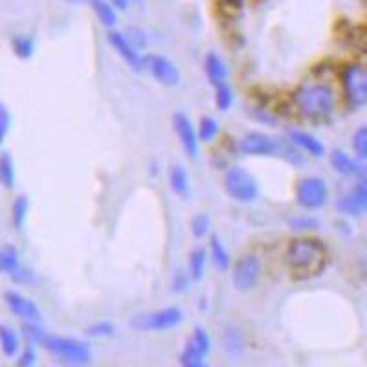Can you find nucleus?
I'll use <instances>...</instances> for the list:
<instances>
[{
	"instance_id": "nucleus-12",
	"label": "nucleus",
	"mask_w": 367,
	"mask_h": 367,
	"mask_svg": "<svg viewBox=\"0 0 367 367\" xmlns=\"http://www.w3.org/2000/svg\"><path fill=\"white\" fill-rule=\"evenodd\" d=\"M107 41L114 48V52L125 61L130 70H134V72H143L145 70V56L140 53V48L125 33H121V31L116 30L108 31Z\"/></svg>"
},
{
	"instance_id": "nucleus-3",
	"label": "nucleus",
	"mask_w": 367,
	"mask_h": 367,
	"mask_svg": "<svg viewBox=\"0 0 367 367\" xmlns=\"http://www.w3.org/2000/svg\"><path fill=\"white\" fill-rule=\"evenodd\" d=\"M43 347L66 367H87L92 362V349L87 341L59 334H46Z\"/></svg>"
},
{
	"instance_id": "nucleus-24",
	"label": "nucleus",
	"mask_w": 367,
	"mask_h": 367,
	"mask_svg": "<svg viewBox=\"0 0 367 367\" xmlns=\"http://www.w3.org/2000/svg\"><path fill=\"white\" fill-rule=\"evenodd\" d=\"M219 133H220L219 120L210 116V114L200 118L199 123H197V134H199L200 143H212L213 140L219 136Z\"/></svg>"
},
{
	"instance_id": "nucleus-2",
	"label": "nucleus",
	"mask_w": 367,
	"mask_h": 367,
	"mask_svg": "<svg viewBox=\"0 0 367 367\" xmlns=\"http://www.w3.org/2000/svg\"><path fill=\"white\" fill-rule=\"evenodd\" d=\"M296 105L301 116L309 120H325L336 108V94L333 87L321 81H307L296 91Z\"/></svg>"
},
{
	"instance_id": "nucleus-42",
	"label": "nucleus",
	"mask_w": 367,
	"mask_h": 367,
	"mask_svg": "<svg viewBox=\"0 0 367 367\" xmlns=\"http://www.w3.org/2000/svg\"><path fill=\"white\" fill-rule=\"evenodd\" d=\"M129 2L130 0H110V4L114 6V9H121V11L129 8Z\"/></svg>"
},
{
	"instance_id": "nucleus-23",
	"label": "nucleus",
	"mask_w": 367,
	"mask_h": 367,
	"mask_svg": "<svg viewBox=\"0 0 367 367\" xmlns=\"http://www.w3.org/2000/svg\"><path fill=\"white\" fill-rule=\"evenodd\" d=\"M0 349L8 358H14L21 353V338L8 325H0Z\"/></svg>"
},
{
	"instance_id": "nucleus-19",
	"label": "nucleus",
	"mask_w": 367,
	"mask_h": 367,
	"mask_svg": "<svg viewBox=\"0 0 367 367\" xmlns=\"http://www.w3.org/2000/svg\"><path fill=\"white\" fill-rule=\"evenodd\" d=\"M167 180H169V187L177 195L178 199H187L191 195V178L190 173L186 171V167L180 164L171 165L167 173Z\"/></svg>"
},
{
	"instance_id": "nucleus-32",
	"label": "nucleus",
	"mask_w": 367,
	"mask_h": 367,
	"mask_svg": "<svg viewBox=\"0 0 367 367\" xmlns=\"http://www.w3.org/2000/svg\"><path fill=\"white\" fill-rule=\"evenodd\" d=\"M46 331L39 327V324H24L22 325V336L26 338L30 346H43Z\"/></svg>"
},
{
	"instance_id": "nucleus-8",
	"label": "nucleus",
	"mask_w": 367,
	"mask_h": 367,
	"mask_svg": "<svg viewBox=\"0 0 367 367\" xmlns=\"http://www.w3.org/2000/svg\"><path fill=\"white\" fill-rule=\"evenodd\" d=\"M237 149L242 156L250 158H272L279 155V140L267 133L252 130L239 140Z\"/></svg>"
},
{
	"instance_id": "nucleus-37",
	"label": "nucleus",
	"mask_w": 367,
	"mask_h": 367,
	"mask_svg": "<svg viewBox=\"0 0 367 367\" xmlns=\"http://www.w3.org/2000/svg\"><path fill=\"white\" fill-rule=\"evenodd\" d=\"M11 113L6 105H0V145L6 142L9 130H11Z\"/></svg>"
},
{
	"instance_id": "nucleus-5",
	"label": "nucleus",
	"mask_w": 367,
	"mask_h": 367,
	"mask_svg": "<svg viewBox=\"0 0 367 367\" xmlns=\"http://www.w3.org/2000/svg\"><path fill=\"white\" fill-rule=\"evenodd\" d=\"M294 199L305 212H318L329 202V186L321 177L309 175L296 182Z\"/></svg>"
},
{
	"instance_id": "nucleus-29",
	"label": "nucleus",
	"mask_w": 367,
	"mask_h": 367,
	"mask_svg": "<svg viewBox=\"0 0 367 367\" xmlns=\"http://www.w3.org/2000/svg\"><path fill=\"white\" fill-rule=\"evenodd\" d=\"M11 48H14V53L19 59H30L35 52V41L31 35H15L11 39Z\"/></svg>"
},
{
	"instance_id": "nucleus-41",
	"label": "nucleus",
	"mask_w": 367,
	"mask_h": 367,
	"mask_svg": "<svg viewBox=\"0 0 367 367\" xmlns=\"http://www.w3.org/2000/svg\"><path fill=\"white\" fill-rule=\"evenodd\" d=\"M220 2L224 6V9H234V11H237V9H241L244 0H220Z\"/></svg>"
},
{
	"instance_id": "nucleus-1",
	"label": "nucleus",
	"mask_w": 367,
	"mask_h": 367,
	"mask_svg": "<svg viewBox=\"0 0 367 367\" xmlns=\"http://www.w3.org/2000/svg\"><path fill=\"white\" fill-rule=\"evenodd\" d=\"M329 261V252L318 239L299 237L289 242L285 250L286 267L298 276L320 274Z\"/></svg>"
},
{
	"instance_id": "nucleus-33",
	"label": "nucleus",
	"mask_w": 367,
	"mask_h": 367,
	"mask_svg": "<svg viewBox=\"0 0 367 367\" xmlns=\"http://www.w3.org/2000/svg\"><path fill=\"white\" fill-rule=\"evenodd\" d=\"M87 334L92 338H110L116 334V327L110 321H95V324L88 325Z\"/></svg>"
},
{
	"instance_id": "nucleus-36",
	"label": "nucleus",
	"mask_w": 367,
	"mask_h": 367,
	"mask_svg": "<svg viewBox=\"0 0 367 367\" xmlns=\"http://www.w3.org/2000/svg\"><path fill=\"white\" fill-rule=\"evenodd\" d=\"M180 366L182 367H210L204 362V356L193 353L190 349H184L180 354Z\"/></svg>"
},
{
	"instance_id": "nucleus-26",
	"label": "nucleus",
	"mask_w": 367,
	"mask_h": 367,
	"mask_svg": "<svg viewBox=\"0 0 367 367\" xmlns=\"http://www.w3.org/2000/svg\"><path fill=\"white\" fill-rule=\"evenodd\" d=\"M186 349L193 351V353L200 354V356L206 358V354L212 351V340H210V334H207L202 327H197L193 333H191L190 340H187Z\"/></svg>"
},
{
	"instance_id": "nucleus-25",
	"label": "nucleus",
	"mask_w": 367,
	"mask_h": 367,
	"mask_svg": "<svg viewBox=\"0 0 367 367\" xmlns=\"http://www.w3.org/2000/svg\"><path fill=\"white\" fill-rule=\"evenodd\" d=\"M15 180H17V171H15V162L9 153L0 155V186L6 190H14Z\"/></svg>"
},
{
	"instance_id": "nucleus-28",
	"label": "nucleus",
	"mask_w": 367,
	"mask_h": 367,
	"mask_svg": "<svg viewBox=\"0 0 367 367\" xmlns=\"http://www.w3.org/2000/svg\"><path fill=\"white\" fill-rule=\"evenodd\" d=\"M279 158H283L285 162H289V164L296 165V167H299V165H305V155H303L301 151H299L298 147L294 145L292 142H289V140H279Z\"/></svg>"
},
{
	"instance_id": "nucleus-31",
	"label": "nucleus",
	"mask_w": 367,
	"mask_h": 367,
	"mask_svg": "<svg viewBox=\"0 0 367 367\" xmlns=\"http://www.w3.org/2000/svg\"><path fill=\"white\" fill-rule=\"evenodd\" d=\"M235 101L234 88L229 87V83L226 85H220V87L215 88V107L219 108L220 113H228L232 105Z\"/></svg>"
},
{
	"instance_id": "nucleus-13",
	"label": "nucleus",
	"mask_w": 367,
	"mask_h": 367,
	"mask_svg": "<svg viewBox=\"0 0 367 367\" xmlns=\"http://www.w3.org/2000/svg\"><path fill=\"white\" fill-rule=\"evenodd\" d=\"M4 301L9 312L17 316L19 320H22L24 324H39L43 320V312H41L39 305L17 290H8L4 294Z\"/></svg>"
},
{
	"instance_id": "nucleus-10",
	"label": "nucleus",
	"mask_w": 367,
	"mask_h": 367,
	"mask_svg": "<svg viewBox=\"0 0 367 367\" xmlns=\"http://www.w3.org/2000/svg\"><path fill=\"white\" fill-rule=\"evenodd\" d=\"M145 72L151 73L158 85L165 88H173L180 85V70L169 57L160 53H147L145 56Z\"/></svg>"
},
{
	"instance_id": "nucleus-7",
	"label": "nucleus",
	"mask_w": 367,
	"mask_h": 367,
	"mask_svg": "<svg viewBox=\"0 0 367 367\" xmlns=\"http://www.w3.org/2000/svg\"><path fill=\"white\" fill-rule=\"evenodd\" d=\"M263 267L257 255L244 254L232 264V283L239 292H250L259 285Z\"/></svg>"
},
{
	"instance_id": "nucleus-4",
	"label": "nucleus",
	"mask_w": 367,
	"mask_h": 367,
	"mask_svg": "<svg viewBox=\"0 0 367 367\" xmlns=\"http://www.w3.org/2000/svg\"><path fill=\"white\" fill-rule=\"evenodd\" d=\"M222 187H224L226 195L235 202L250 204L257 200L259 197V184L257 178L248 171V169L235 165L229 167L224 173V180H222Z\"/></svg>"
},
{
	"instance_id": "nucleus-18",
	"label": "nucleus",
	"mask_w": 367,
	"mask_h": 367,
	"mask_svg": "<svg viewBox=\"0 0 367 367\" xmlns=\"http://www.w3.org/2000/svg\"><path fill=\"white\" fill-rule=\"evenodd\" d=\"M207 254H210V261L217 268V272H228L232 268V255L219 235H210Z\"/></svg>"
},
{
	"instance_id": "nucleus-38",
	"label": "nucleus",
	"mask_w": 367,
	"mask_h": 367,
	"mask_svg": "<svg viewBox=\"0 0 367 367\" xmlns=\"http://www.w3.org/2000/svg\"><path fill=\"white\" fill-rule=\"evenodd\" d=\"M290 226L292 229H314L318 226V220L312 217H296L290 220Z\"/></svg>"
},
{
	"instance_id": "nucleus-21",
	"label": "nucleus",
	"mask_w": 367,
	"mask_h": 367,
	"mask_svg": "<svg viewBox=\"0 0 367 367\" xmlns=\"http://www.w3.org/2000/svg\"><path fill=\"white\" fill-rule=\"evenodd\" d=\"M207 263H210L207 248L197 247L190 252V257H187V274L191 276L193 283H199V281H202L206 277Z\"/></svg>"
},
{
	"instance_id": "nucleus-40",
	"label": "nucleus",
	"mask_w": 367,
	"mask_h": 367,
	"mask_svg": "<svg viewBox=\"0 0 367 367\" xmlns=\"http://www.w3.org/2000/svg\"><path fill=\"white\" fill-rule=\"evenodd\" d=\"M356 177L367 182V158H356Z\"/></svg>"
},
{
	"instance_id": "nucleus-14",
	"label": "nucleus",
	"mask_w": 367,
	"mask_h": 367,
	"mask_svg": "<svg viewBox=\"0 0 367 367\" xmlns=\"http://www.w3.org/2000/svg\"><path fill=\"white\" fill-rule=\"evenodd\" d=\"M338 210L347 217H360L367 213V182L360 180L349 193L340 197Z\"/></svg>"
},
{
	"instance_id": "nucleus-30",
	"label": "nucleus",
	"mask_w": 367,
	"mask_h": 367,
	"mask_svg": "<svg viewBox=\"0 0 367 367\" xmlns=\"http://www.w3.org/2000/svg\"><path fill=\"white\" fill-rule=\"evenodd\" d=\"M190 232L195 239H204L212 232V219L206 213H197L190 222Z\"/></svg>"
},
{
	"instance_id": "nucleus-22",
	"label": "nucleus",
	"mask_w": 367,
	"mask_h": 367,
	"mask_svg": "<svg viewBox=\"0 0 367 367\" xmlns=\"http://www.w3.org/2000/svg\"><path fill=\"white\" fill-rule=\"evenodd\" d=\"M329 160H331L334 171L341 177H356V158L349 156L346 151L334 149L329 156Z\"/></svg>"
},
{
	"instance_id": "nucleus-35",
	"label": "nucleus",
	"mask_w": 367,
	"mask_h": 367,
	"mask_svg": "<svg viewBox=\"0 0 367 367\" xmlns=\"http://www.w3.org/2000/svg\"><path fill=\"white\" fill-rule=\"evenodd\" d=\"M191 283H193V279H191V276L187 274V270H177V272L173 274V279H171V290H173L175 294H184L190 290Z\"/></svg>"
},
{
	"instance_id": "nucleus-20",
	"label": "nucleus",
	"mask_w": 367,
	"mask_h": 367,
	"mask_svg": "<svg viewBox=\"0 0 367 367\" xmlns=\"http://www.w3.org/2000/svg\"><path fill=\"white\" fill-rule=\"evenodd\" d=\"M70 2H73V4H87L88 8L94 11L98 21H100L103 26L107 28L116 26V22H118L116 9H114V6L110 4V2H107V0H70Z\"/></svg>"
},
{
	"instance_id": "nucleus-17",
	"label": "nucleus",
	"mask_w": 367,
	"mask_h": 367,
	"mask_svg": "<svg viewBox=\"0 0 367 367\" xmlns=\"http://www.w3.org/2000/svg\"><path fill=\"white\" fill-rule=\"evenodd\" d=\"M204 76L213 88L228 83V66L217 52H210L204 57Z\"/></svg>"
},
{
	"instance_id": "nucleus-15",
	"label": "nucleus",
	"mask_w": 367,
	"mask_h": 367,
	"mask_svg": "<svg viewBox=\"0 0 367 367\" xmlns=\"http://www.w3.org/2000/svg\"><path fill=\"white\" fill-rule=\"evenodd\" d=\"M0 274H6L17 283H24L31 277L30 270L22 267L21 254L14 247L0 248Z\"/></svg>"
},
{
	"instance_id": "nucleus-6",
	"label": "nucleus",
	"mask_w": 367,
	"mask_h": 367,
	"mask_svg": "<svg viewBox=\"0 0 367 367\" xmlns=\"http://www.w3.org/2000/svg\"><path fill=\"white\" fill-rule=\"evenodd\" d=\"M182 321H184V311L182 309L165 307L134 316L130 320V327L142 331V333H165V331L178 327Z\"/></svg>"
},
{
	"instance_id": "nucleus-27",
	"label": "nucleus",
	"mask_w": 367,
	"mask_h": 367,
	"mask_svg": "<svg viewBox=\"0 0 367 367\" xmlns=\"http://www.w3.org/2000/svg\"><path fill=\"white\" fill-rule=\"evenodd\" d=\"M28 213H30V199L26 195H19L14 200L11 206V222H14L15 229H22L28 220Z\"/></svg>"
},
{
	"instance_id": "nucleus-39",
	"label": "nucleus",
	"mask_w": 367,
	"mask_h": 367,
	"mask_svg": "<svg viewBox=\"0 0 367 367\" xmlns=\"http://www.w3.org/2000/svg\"><path fill=\"white\" fill-rule=\"evenodd\" d=\"M35 358H37V354H35L33 346H28L26 349L19 353V367H33L35 366Z\"/></svg>"
},
{
	"instance_id": "nucleus-34",
	"label": "nucleus",
	"mask_w": 367,
	"mask_h": 367,
	"mask_svg": "<svg viewBox=\"0 0 367 367\" xmlns=\"http://www.w3.org/2000/svg\"><path fill=\"white\" fill-rule=\"evenodd\" d=\"M353 151L356 158H367V125L353 134Z\"/></svg>"
},
{
	"instance_id": "nucleus-16",
	"label": "nucleus",
	"mask_w": 367,
	"mask_h": 367,
	"mask_svg": "<svg viewBox=\"0 0 367 367\" xmlns=\"http://www.w3.org/2000/svg\"><path fill=\"white\" fill-rule=\"evenodd\" d=\"M286 140L292 142L294 145L298 147L303 155L312 156V158H324L325 156V145L318 136L307 133L303 129H290L286 133Z\"/></svg>"
},
{
	"instance_id": "nucleus-11",
	"label": "nucleus",
	"mask_w": 367,
	"mask_h": 367,
	"mask_svg": "<svg viewBox=\"0 0 367 367\" xmlns=\"http://www.w3.org/2000/svg\"><path fill=\"white\" fill-rule=\"evenodd\" d=\"M173 130L178 143H180L182 151L186 153V156L190 160H197L200 151V140L199 134H197V125L193 123V120L184 113H175Z\"/></svg>"
},
{
	"instance_id": "nucleus-9",
	"label": "nucleus",
	"mask_w": 367,
	"mask_h": 367,
	"mask_svg": "<svg viewBox=\"0 0 367 367\" xmlns=\"http://www.w3.org/2000/svg\"><path fill=\"white\" fill-rule=\"evenodd\" d=\"M341 87L351 107L367 105V70L358 65H349L341 72Z\"/></svg>"
}]
</instances>
